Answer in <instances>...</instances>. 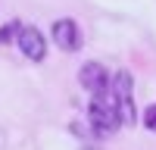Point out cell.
Returning <instances> with one entry per match:
<instances>
[{
  "instance_id": "1",
  "label": "cell",
  "mask_w": 156,
  "mask_h": 150,
  "mask_svg": "<svg viewBox=\"0 0 156 150\" xmlns=\"http://www.w3.org/2000/svg\"><path fill=\"white\" fill-rule=\"evenodd\" d=\"M87 119H90V128L94 134H109L112 128H119L122 125V116H119V103H115L112 97V88L100 94H90V103H87Z\"/></svg>"
},
{
  "instance_id": "2",
  "label": "cell",
  "mask_w": 156,
  "mask_h": 150,
  "mask_svg": "<svg viewBox=\"0 0 156 150\" xmlns=\"http://www.w3.org/2000/svg\"><path fill=\"white\" fill-rule=\"evenodd\" d=\"M109 88H112L115 103H119L122 125H134V122H137V112H134V81H131V72H128V69H119Z\"/></svg>"
},
{
  "instance_id": "3",
  "label": "cell",
  "mask_w": 156,
  "mask_h": 150,
  "mask_svg": "<svg viewBox=\"0 0 156 150\" xmlns=\"http://www.w3.org/2000/svg\"><path fill=\"white\" fill-rule=\"evenodd\" d=\"M50 34H53V41H56V47L62 50V53H75V50H81V44H84L81 25H78L75 19H56L53 28H50Z\"/></svg>"
},
{
  "instance_id": "4",
  "label": "cell",
  "mask_w": 156,
  "mask_h": 150,
  "mask_svg": "<svg viewBox=\"0 0 156 150\" xmlns=\"http://www.w3.org/2000/svg\"><path fill=\"white\" fill-rule=\"evenodd\" d=\"M16 41H19V50H22V53L28 56L31 62H41V59L47 56V41H44V34L37 31V28H31V25L19 28Z\"/></svg>"
},
{
  "instance_id": "5",
  "label": "cell",
  "mask_w": 156,
  "mask_h": 150,
  "mask_svg": "<svg viewBox=\"0 0 156 150\" xmlns=\"http://www.w3.org/2000/svg\"><path fill=\"white\" fill-rule=\"evenodd\" d=\"M78 81H81V88L87 94H100V91L109 88V75H106V69L100 62H84L81 72H78Z\"/></svg>"
},
{
  "instance_id": "6",
  "label": "cell",
  "mask_w": 156,
  "mask_h": 150,
  "mask_svg": "<svg viewBox=\"0 0 156 150\" xmlns=\"http://www.w3.org/2000/svg\"><path fill=\"white\" fill-rule=\"evenodd\" d=\"M19 28H22V25H16V22H9V25H3V28H0V41H12V38H16L19 34Z\"/></svg>"
},
{
  "instance_id": "7",
  "label": "cell",
  "mask_w": 156,
  "mask_h": 150,
  "mask_svg": "<svg viewBox=\"0 0 156 150\" xmlns=\"http://www.w3.org/2000/svg\"><path fill=\"white\" fill-rule=\"evenodd\" d=\"M144 125H147V131H156V103L144 109Z\"/></svg>"
}]
</instances>
